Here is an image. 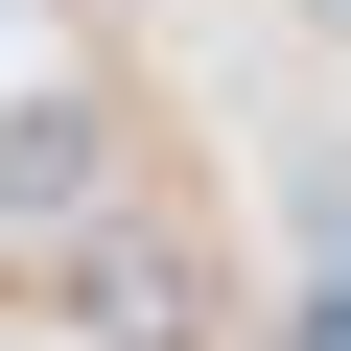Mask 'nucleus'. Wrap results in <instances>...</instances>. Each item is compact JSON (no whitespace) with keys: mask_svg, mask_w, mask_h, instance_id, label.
Listing matches in <instances>:
<instances>
[{"mask_svg":"<svg viewBox=\"0 0 351 351\" xmlns=\"http://www.w3.org/2000/svg\"><path fill=\"white\" fill-rule=\"evenodd\" d=\"M304 24H328V47H351V0H304Z\"/></svg>","mask_w":351,"mask_h":351,"instance_id":"2","label":"nucleus"},{"mask_svg":"<svg viewBox=\"0 0 351 351\" xmlns=\"http://www.w3.org/2000/svg\"><path fill=\"white\" fill-rule=\"evenodd\" d=\"M94 141H117L94 94H24V117H0V234H71L94 211Z\"/></svg>","mask_w":351,"mask_h":351,"instance_id":"1","label":"nucleus"},{"mask_svg":"<svg viewBox=\"0 0 351 351\" xmlns=\"http://www.w3.org/2000/svg\"><path fill=\"white\" fill-rule=\"evenodd\" d=\"M0 351H24V328H0Z\"/></svg>","mask_w":351,"mask_h":351,"instance_id":"3","label":"nucleus"}]
</instances>
